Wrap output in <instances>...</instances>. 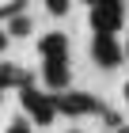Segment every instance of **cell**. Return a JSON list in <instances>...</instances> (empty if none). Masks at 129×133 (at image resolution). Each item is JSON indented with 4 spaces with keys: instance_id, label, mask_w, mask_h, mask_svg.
<instances>
[{
    "instance_id": "1",
    "label": "cell",
    "mask_w": 129,
    "mask_h": 133,
    "mask_svg": "<svg viewBox=\"0 0 129 133\" xmlns=\"http://www.w3.org/2000/svg\"><path fill=\"white\" fill-rule=\"evenodd\" d=\"M19 99H23V110H27V118H30V122L50 125L53 118H57V103H53V95L38 91L34 84H23V88H19Z\"/></svg>"
},
{
    "instance_id": "2",
    "label": "cell",
    "mask_w": 129,
    "mask_h": 133,
    "mask_svg": "<svg viewBox=\"0 0 129 133\" xmlns=\"http://www.w3.org/2000/svg\"><path fill=\"white\" fill-rule=\"evenodd\" d=\"M53 103H57V114H65V118H80V114H99L103 110V103L95 95H84V91H61V95H53Z\"/></svg>"
},
{
    "instance_id": "3",
    "label": "cell",
    "mask_w": 129,
    "mask_h": 133,
    "mask_svg": "<svg viewBox=\"0 0 129 133\" xmlns=\"http://www.w3.org/2000/svg\"><path fill=\"white\" fill-rule=\"evenodd\" d=\"M91 27L95 34H114L121 27V0H91Z\"/></svg>"
},
{
    "instance_id": "4",
    "label": "cell",
    "mask_w": 129,
    "mask_h": 133,
    "mask_svg": "<svg viewBox=\"0 0 129 133\" xmlns=\"http://www.w3.org/2000/svg\"><path fill=\"white\" fill-rule=\"evenodd\" d=\"M121 53H125V46H118L114 34H95V42H91V57H95L99 69H118V65H121Z\"/></svg>"
},
{
    "instance_id": "5",
    "label": "cell",
    "mask_w": 129,
    "mask_h": 133,
    "mask_svg": "<svg viewBox=\"0 0 129 133\" xmlns=\"http://www.w3.org/2000/svg\"><path fill=\"white\" fill-rule=\"evenodd\" d=\"M42 80H46V88H53V91H65L72 84L69 61H42Z\"/></svg>"
},
{
    "instance_id": "6",
    "label": "cell",
    "mask_w": 129,
    "mask_h": 133,
    "mask_svg": "<svg viewBox=\"0 0 129 133\" xmlns=\"http://www.w3.org/2000/svg\"><path fill=\"white\" fill-rule=\"evenodd\" d=\"M38 53H42V61H69V38L61 31H53V34H42V42H38Z\"/></svg>"
},
{
    "instance_id": "7",
    "label": "cell",
    "mask_w": 129,
    "mask_h": 133,
    "mask_svg": "<svg viewBox=\"0 0 129 133\" xmlns=\"http://www.w3.org/2000/svg\"><path fill=\"white\" fill-rule=\"evenodd\" d=\"M23 88V84H30V76L23 69H15V65H0V88Z\"/></svg>"
},
{
    "instance_id": "8",
    "label": "cell",
    "mask_w": 129,
    "mask_h": 133,
    "mask_svg": "<svg viewBox=\"0 0 129 133\" xmlns=\"http://www.w3.org/2000/svg\"><path fill=\"white\" fill-rule=\"evenodd\" d=\"M8 34H15V38H23V34H30V19L15 11V15L8 19Z\"/></svg>"
},
{
    "instance_id": "9",
    "label": "cell",
    "mask_w": 129,
    "mask_h": 133,
    "mask_svg": "<svg viewBox=\"0 0 129 133\" xmlns=\"http://www.w3.org/2000/svg\"><path fill=\"white\" fill-rule=\"evenodd\" d=\"M46 8H50V15H65L72 8V0H46Z\"/></svg>"
},
{
    "instance_id": "10",
    "label": "cell",
    "mask_w": 129,
    "mask_h": 133,
    "mask_svg": "<svg viewBox=\"0 0 129 133\" xmlns=\"http://www.w3.org/2000/svg\"><path fill=\"white\" fill-rule=\"evenodd\" d=\"M8 133H30V118H15L8 125Z\"/></svg>"
},
{
    "instance_id": "11",
    "label": "cell",
    "mask_w": 129,
    "mask_h": 133,
    "mask_svg": "<svg viewBox=\"0 0 129 133\" xmlns=\"http://www.w3.org/2000/svg\"><path fill=\"white\" fill-rule=\"evenodd\" d=\"M4 46H8V31L0 27V53H4Z\"/></svg>"
},
{
    "instance_id": "12",
    "label": "cell",
    "mask_w": 129,
    "mask_h": 133,
    "mask_svg": "<svg viewBox=\"0 0 129 133\" xmlns=\"http://www.w3.org/2000/svg\"><path fill=\"white\" fill-rule=\"evenodd\" d=\"M118 133H129V125H118Z\"/></svg>"
},
{
    "instance_id": "13",
    "label": "cell",
    "mask_w": 129,
    "mask_h": 133,
    "mask_svg": "<svg viewBox=\"0 0 129 133\" xmlns=\"http://www.w3.org/2000/svg\"><path fill=\"white\" fill-rule=\"evenodd\" d=\"M125 53H129V34H125Z\"/></svg>"
},
{
    "instance_id": "14",
    "label": "cell",
    "mask_w": 129,
    "mask_h": 133,
    "mask_svg": "<svg viewBox=\"0 0 129 133\" xmlns=\"http://www.w3.org/2000/svg\"><path fill=\"white\" fill-rule=\"evenodd\" d=\"M125 103H129V84H125Z\"/></svg>"
},
{
    "instance_id": "15",
    "label": "cell",
    "mask_w": 129,
    "mask_h": 133,
    "mask_svg": "<svg viewBox=\"0 0 129 133\" xmlns=\"http://www.w3.org/2000/svg\"><path fill=\"white\" fill-rule=\"evenodd\" d=\"M69 133H80V129H69Z\"/></svg>"
},
{
    "instance_id": "16",
    "label": "cell",
    "mask_w": 129,
    "mask_h": 133,
    "mask_svg": "<svg viewBox=\"0 0 129 133\" xmlns=\"http://www.w3.org/2000/svg\"><path fill=\"white\" fill-rule=\"evenodd\" d=\"M84 4H91V0H84Z\"/></svg>"
}]
</instances>
